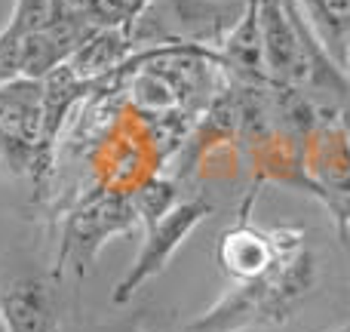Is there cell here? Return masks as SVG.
<instances>
[{"mask_svg":"<svg viewBox=\"0 0 350 332\" xmlns=\"http://www.w3.org/2000/svg\"><path fill=\"white\" fill-rule=\"evenodd\" d=\"M102 332H148V329H142V327H135V323H129V327H117V329H102ZM332 332H350V323H347V327H338V329H332Z\"/></svg>","mask_w":350,"mask_h":332,"instance_id":"cell-8","label":"cell"},{"mask_svg":"<svg viewBox=\"0 0 350 332\" xmlns=\"http://www.w3.org/2000/svg\"><path fill=\"white\" fill-rule=\"evenodd\" d=\"M329 59L350 71V0H295Z\"/></svg>","mask_w":350,"mask_h":332,"instance_id":"cell-7","label":"cell"},{"mask_svg":"<svg viewBox=\"0 0 350 332\" xmlns=\"http://www.w3.org/2000/svg\"><path fill=\"white\" fill-rule=\"evenodd\" d=\"M151 3H154V0H135V6H139L142 12H148V6H151Z\"/></svg>","mask_w":350,"mask_h":332,"instance_id":"cell-9","label":"cell"},{"mask_svg":"<svg viewBox=\"0 0 350 332\" xmlns=\"http://www.w3.org/2000/svg\"><path fill=\"white\" fill-rule=\"evenodd\" d=\"M277 255V225L273 228H255L249 218L221 231L215 246V259L230 280H249L261 274Z\"/></svg>","mask_w":350,"mask_h":332,"instance_id":"cell-6","label":"cell"},{"mask_svg":"<svg viewBox=\"0 0 350 332\" xmlns=\"http://www.w3.org/2000/svg\"><path fill=\"white\" fill-rule=\"evenodd\" d=\"M53 154L43 129V84L18 77L0 84V179H31L43 188Z\"/></svg>","mask_w":350,"mask_h":332,"instance_id":"cell-2","label":"cell"},{"mask_svg":"<svg viewBox=\"0 0 350 332\" xmlns=\"http://www.w3.org/2000/svg\"><path fill=\"white\" fill-rule=\"evenodd\" d=\"M0 327L3 332H59L55 292L46 277L22 274L0 286Z\"/></svg>","mask_w":350,"mask_h":332,"instance_id":"cell-5","label":"cell"},{"mask_svg":"<svg viewBox=\"0 0 350 332\" xmlns=\"http://www.w3.org/2000/svg\"><path fill=\"white\" fill-rule=\"evenodd\" d=\"M320 280L314 243L301 225H277V255L261 274L230 280L228 290L181 332H255L286 327Z\"/></svg>","mask_w":350,"mask_h":332,"instance_id":"cell-1","label":"cell"},{"mask_svg":"<svg viewBox=\"0 0 350 332\" xmlns=\"http://www.w3.org/2000/svg\"><path fill=\"white\" fill-rule=\"evenodd\" d=\"M135 222H139V212H135L133 197L102 194V197H96V200H86L83 209L68 216L53 277H62L65 268H74V271L83 277L92 268L96 255L102 253L105 243H108L111 237H120V234H126V231H133Z\"/></svg>","mask_w":350,"mask_h":332,"instance_id":"cell-4","label":"cell"},{"mask_svg":"<svg viewBox=\"0 0 350 332\" xmlns=\"http://www.w3.org/2000/svg\"><path fill=\"white\" fill-rule=\"evenodd\" d=\"M215 212V203L203 194H193L187 200H178L172 209H166L160 218H154L151 225H145V243H142L135 261L126 268V274L120 277V283L111 292V305H126L139 296V290L145 283H151L157 274L166 271V265L175 259L185 240L197 231V225H203L206 218Z\"/></svg>","mask_w":350,"mask_h":332,"instance_id":"cell-3","label":"cell"},{"mask_svg":"<svg viewBox=\"0 0 350 332\" xmlns=\"http://www.w3.org/2000/svg\"><path fill=\"white\" fill-rule=\"evenodd\" d=\"M0 332H3V327H0Z\"/></svg>","mask_w":350,"mask_h":332,"instance_id":"cell-10","label":"cell"}]
</instances>
